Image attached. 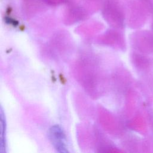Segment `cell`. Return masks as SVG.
Here are the masks:
<instances>
[{
	"label": "cell",
	"mask_w": 153,
	"mask_h": 153,
	"mask_svg": "<svg viewBox=\"0 0 153 153\" xmlns=\"http://www.w3.org/2000/svg\"><path fill=\"white\" fill-rule=\"evenodd\" d=\"M49 136L52 144L57 152L64 153L68 152L65 133L60 126L57 125L52 126L49 130Z\"/></svg>",
	"instance_id": "1"
},
{
	"label": "cell",
	"mask_w": 153,
	"mask_h": 153,
	"mask_svg": "<svg viewBox=\"0 0 153 153\" xmlns=\"http://www.w3.org/2000/svg\"><path fill=\"white\" fill-rule=\"evenodd\" d=\"M5 120H4V117L3 112L1 111V152L2 151V149L4 148L5 143Z\"/></svg>",
	"instance_id": "2"
}]
</instances>
